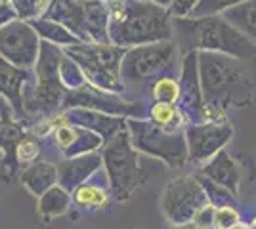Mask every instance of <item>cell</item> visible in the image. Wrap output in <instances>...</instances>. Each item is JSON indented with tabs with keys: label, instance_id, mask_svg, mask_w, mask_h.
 Instances as JSON below:
<instances>
[{
	"label": "cell",
	"instance_id": "7402d4cb",
	"mask_svg": "<svg viewBox=\"0 0 256 229\" xmlns=\"http://www.w3.org/2000/svg\"><path fill=\"white\" fill-rule=\"evenodd\" d=\"M73 203V195L71 191H67L65 187H62L60 184H56L54 187H50L46 193L38 197V214L44 220L56 218L65 214L69 207Z\"/></svg>",
	"mask_w": 256,
	"mask_h": 229
},
{
	"label": "cell",
	"instance_id": "4316f807",
	"mask_svg": "<svg viewBox=\"0 0 256 229\" xmlns=\"http://www.w3.org/2000/svg\"><path fill=\"white\" fill-rule=\"evenodd\" d=\"M153 103H178L180 99V82L176 76H160L151 84Z\"/></svg>",
	"mask_w": 256,
	"mask_h": 229
},
{
	"label": "cell",
	"instance_id": "ffe728a7",
	"mask_svg": "<svg viewBox=\"0 0 256 229\" xmlns=\"http://www.w3.org/2000/svg\"><path fill=\"white\" fill-rule=\"evenodd\" d=\"M22 184L32 195L40 197L58 184V164L31 163L22 172Z\"/></svg>",
	"mask_w": 256,
	"mask_h": 229
},
{
	"label": "cell",
	"instance_id": "836d02e7",
	"mask_svg": "<svg viewBox=\"0 0 256 229\" xmlns=\"http://www.w3.org/2000/svg\"><path fill=\"white\" fill-rule=\"evenodd\" d=\"M214 212H216V208L212 205H206L193 216L192 222H195L199 228L203 229H214Z\"/></svg>",
	"mask_w": 256,
	"mask_h": 229
},
{
	"label": "cell",
	"instance_id": "5bb4252c",
	"mask_svg": "<svg viewBox=\"0 0 256 229\" xmlns=\"http://www.w3.org/2000/svg\"><path fill=\"white\" fill-rule=\"evenodd\" d=\"M180 82V99L178 107L184 111L190 124L204 122V98L201 78H199V54L190 52L182 55V69L178 75Z\"/></svg>",
	"mask_w": 256,
	"mask_h": 229
},
{
	"label": "cell",
	"instance_id": "74e56055",
	"mask_svg": "<svg viewBox=\"0 0 256 229\" xmlns=\"http://www.w3.org/2000/svg\"><path fill=\"white\" fill-rule=\"evenodd\" d=\"M104 2H106V4L109 6V8H111V10H113V8H117V6H120V4L124 2V0H104Z\"/></svg>",
	"mask_w": 256,
	"mask_h": 229
},
{
	"label": "cell",
	"instance_id": "7c38bea8",
	"mask_svg": "<svg viewBox=\"0 0 256 229\" xmlns=\"http://www.w3.org/2000/svg\"><path fill=\"white\" fill-rule=\"evenodd\" d=\"M42 38L25 19H14L0 27V55L20 69H34Z\"/></svg>",
	"mask_w": 256,
	"mask_h": 229
},
{
	"label": "cell",
	"instance_id": "9a60e30c",
	"mask_svg": "<svg viewBox=\"0 0 256 229\" xmlns=\"http://www.w3.org/2000/svg\"><path fill=\"white\" fill-rule=\"evenodd\" d=\"M102 166L104 159L102 153L98 151L84 153L78 157H67L58 164V184L73 193L78 186L86 184Z\"/></svg>",
	"mask_w": 256,
	"mask_h": 229
},
{
	"label": "cell",
	"instance_id": "ba28073f",
	"mask_svg": "<svg viewBox=\"0 0 256 229\" xmlns=\"http://www.w3.org/2000/svg\"><path fill=\"white\" fill-rule=\"evenodd\" d=\"M126 128L132 145L142 155L159 159L170 168H182L190 163L186 128L166 130L157 126L153 120L138 117L126 119Z\"/></svg>",
	"mask_w": 256,
	"mask_h": 229
},
{
	"label": "cell",
	"instance_id": "8992f818",
	"mask_svg": "<svg viewBox=\"0 0 256 229\" xmlns=\"http://www.w3.org/2000/svg\"><path fill=\"white\" fill-rule=\"evenodd\" d=\"M182 54L174 40L151 42L128 48L120 63V80L126 90L128 84L155 82L160 76H172L180 73Z\"/></svg>",
	"mask_w": 256,
	"mask_h": 229
},
{
	"label": "cell",
	"instance_id": "d6986e66",
	"mask_svg": "<svg viewBox=\"0 0 256 229\" xmlns=\"http://www.w3.org/2000/svg\"><path fill=\"white\" fill-rule=\"evenodd\" d=\"M197 172L203 174L204 178H208L214 184L226 187L234 195H237L241 174H239V166L234 161V157L226 151V149H222L218 155H214L208 163L201 164V168Z\"/></svg>",
	"mask_w": 256,
	"mask_h": 229
},
{
	"label": "cell",
	"instance_id": "ac0fdd59",
	"mask_svg": "<svg viewBox=\"0 0 256 229\" xmlns=\"http://www.w3.org/2000/svg\"><path fill=\"white\" fill-rule=\"evenodd\" d=\"M32 78H34V73H31V69H20L0 55V96L8 99V103L18 117L25 115L23 90Z\"/></svg>",
	"mask_w": 256,
	"mask_h": 229
},
{
	"label": "cell",
	"instance_id": "cb8c5ba5",
	"mask_svg": "<svg viewBox=\"0 0 256 229\" xmlns=\"http://www.w3.org/2000/svg\"><path fill=\"white\" fill-rule=\"evenodd\" d=\"M148 119L153 120L160 128H166V130H180V128H186L190 124L184 111L178 107V103H153L150 107Z\"/></svg>",
	"mask_w": 256,
	"mask_h": 229
},
{
	"label": "cell",
	"instance_id": "ab89813d",
	"mask_svg": "<svg viewBox=\"0 0 256 229\" xmlns=\"http://www.w3.org/2000/svg\"><path fill=\"white\" fill-rule=\"evenodd\" d=\"M248 226H250L252 229H256V216H254L252 220H250V224H248Z\"/></svg>",
	"mask_w": 256,
	"mask_h": 229
},
{
	"label": "cell",
	"instance_id": "f546056e",
	"mask_svg": "<svg viewBox=\"0 0 256 229\" xmlns=\"http://www.w3.org/2000/svg\"><path fill=\"white\" fill-rule=\"evenodd\" d=\"M246 0H199V4L192 11V17H201V15H214L222 13L228 8H234L237 4H243Z\"/></svg>",
	"mask_w": 256,
	"mask_h": 229
},
{
	"label": "cell",
	"instance_id": "44dd1931",
	"mask_svg": "<svg viewBox=\"0 0 256 229\" xmlns=\"http://www.w3.org/2000/svg\"><path fill=\"white\" fill-rule=\"evenodd\" d=\"M222 17L256 44V0H246L222 11Z\"/></svg>",
	"mask_w": 256,
	"mask_h": 229
},
{
	"label": "cell",
	"instance_id": "8fae6325",
	"mask_svg": "<svg viewBox=\"0 0 256 229\" xmlns=\"http://www.w3.org/2000/svg\"><path fill=\"white\" fill-rule=\"evenodd\" d=\"M71 107H84V109L100 111L106 115L124 117V119H132V117L144 119V113H146V107L140 101H130V99L120 98V94L100 90L92 86L90 82L75 90H67L62 109L65 111Z\"/></svg>",
	"mask_w": 256,
	"mask_h": 229
},
{
	"label": "cell",
	"instance_id": "7a4b0ae2",
	"mask_svg": "<svg viewBox=\"0 0 256 229\" xmlns=\"http://www.w3.org/2000/svg\"><path fill=\"white\" fill-rule=\"evenodd\" d=\"M172 29L174 42L182 55L190 52H218L245 61L256 54V44L226 21L222 13L172 17Z\"/></svg>",
	"mask_w": 256,
	"mask_h": 229
},
{
	"label": "cell",
	"instance_id": "e0dca14e",
	"mask_svg": "<svg viewBox=\"0 0 256 229\" xmlns=\"http://www.w3.org/2000/svg\"><path fill=\"white\" fill-rule=\"evenodd\" d=\"M65 119L69 124L75 126H82L88 130L96 132L98 136H102L104 140H111L115 138L118 132L126 130V119L124 117H113V115H106L100 111L84 109V107H71V109L64 111Z\"/></svg>",
	"mask_w": 256,
	"mask_h": 229
},
{
	"label": "cell",
	"instance_id": "277c9868",
	"mask_svg": "<svg viewBox=\"0 0 256 229\" xmlns=\"http://www.w3.org/2000/svg\"><path fill=\"white\" fill-rule=\"evenodd\" d=\"M64 50L52 42L42 40L38 59L34 65V78L23 90L25 113H42L56 115L64 107L67 88L62 82L60 65H62Z\"/></svg>",
	"mask_w": 256,
	"mask_h": 229
},
{
	"label": "cell",
	"instance_id": "f35d334b",
	"mask_svg": "<svg viewBox=\"0 0 256 229\" xmlns=\"http://www.w3.org/2000/svg\"><path fill=\"white\" fill-rule=\"evenodd\" d=\"M230 229H252L248 224H243V222H239L237 226H234V228H230Z\"/></svg>",
	"mask_w": 256,
	"mask_h": 229
},
{
	"label": "cell",
	"instance_id": "4dcf8cb0",
	"mask_svg": "<svg viewBox=\"0 0 256 229\" xmlns=\"http://www.w3.org/2000/svg\"><path fill=\"white\" fill-rule=\"evenodd\" d=\"M241 222L239 210L235 207H220L214 212V228L216 229H230Z\"/></svg>",
	"mask_w": 256,
	"mask_h": 229
},
{
	"label": "cell",
	"instance_id": "3957f363",
	"mask_svg": "<svg viewBox=\"0 0 256 229\" xmlns=\"http://www.w3.org/2000/svg\"><path fill=\"white\" fill-rule=\"evenodd\" d=\"M109 40L120 48L174 40L172 13L150 0H124L111 10Z\"/></svg>",
	"mask_w": 256,
	"mask_h": 229
},
{
	"label": "cell",
	"instance_id": "4fadbf2b",
	"mask_svg": "<svg viewBox=\"0 0 256 229\" xmlns=\"http://www.w3.org/2000/svg\"><path fill=\"white\" fill-rule=\"evenodd\" d=\"M234 138V126L228 119L216 122H201V124H188L186 126V140H188V157L190 163L204 164L214 155L226 149V145Z\"/></svg>",
	"mask_w": 256,
	"mask_h": 229
},
{
	"label": "cell",
	"instance_id": "f1b7e54d",
	"mask_svg": "<svg viewBox=\"0 0 256 229\" xmlns=\"http://www.w3.org/2000/svg\"><path fill=\"white\" fill-rule=\"evenodd\" d=\"M14 10L18 13L20 19H25V21H31V19H36L40 17L46 10V0H10Z\"/></svg>",
	"mask_w": 256,
	"mask_h": 229
},
{
	"label": "cell",
	"instance_id": "e575fe53",
	"mask_svg": "<svg viewBox=\"0 0 256 229\" xmlns=\"http://www.w3.org/2000/svg\"><path fill=\"white\" fill-rule=\"evenodd\" d=\"M14 19H18V13H16V10H14L12 2H8V0H0V27L6 25V23L14 21Z\"/></svg>",
	"mask_w": 256,
	"mask_h": 229
},
{
	"label": "cell",
	"instance_id": "5b68a950",
	"mask_svg": "<svg viewBox=\"0 0 256 229\" xmlns=\"http://www.w3.org/2000/svg\"><path fill=\"white\" fill-rule=\"evenodd\" d=\"M42 17L62 23L80 42L111 44V8L104 0H50Z\"/></svg>",
	"mask_w": 256,
	"mask_h": 229
},
{
	"label": "cell",
	"instance_id": "484cf974",
	"mask_svg": "<svg viewBox=\"0 0 256 229\" xmlns=\"http://www.w3.org/2000/svg\"><path fill=\"white\" fill-rule=\"evenodd\" d=\"M195 176H197V180L201 182L204 193H206V197H208V203H210L214 208H220V207H235L237 208L239 207L237 195H234L232 191H228L226 187L210 182L208 178H204V176L199 174V172H195Z\"/></svg>",
	"mask_w": 256,
	"mask_h": 229
},
{
	"label": "cell",
	"instance_id": "d6a6232c",
	"mask_svg": "<svg viewBox=\"0 0 256 229\" xmlns=\"http://www.w3.org/2000/svg\"><path fill=\"white\" fill-rule=\"evenodd\" d=\"M197 4H199V0H172V17H188V15H192V11L195 10Z\"/></svg>",
	"mask_w": 256,
	"mask_h": 229
},
{
	"label": "cell",
	"instance_id": "d590c367",
	"mask_svg": "<svg viewBox=\"0 0 256 229\" xmlns=\"http://www.w3.org/2000/svg\"><path fill=\"white\" fill-rule=\"evenodd\" d=\"M170 229H203V228H199L195 222H186V224H174V226H170Z\"/></svg>",
	"mask_w": 256,
	"mask_h": 229
},
{
	"label": "cell",
	"instance_id": "1f68e13d",
	"mask_svg": "<svg viewBox=\"0 0 256 229\" xmlns=\"http://www.w3.org/2000/svg\"><path fill=\"white\" fill-rule=\"evenodd\" d=\"M38 153H40V147H38V143L31 140V138H23L22 142L16 145V161H20L23 164H29V163H34V159L38 157Z\"/></svg>",
	"mask_w": 256,
	"mask_h": 229
},
{
	"label": "cell",
	"instance_id": "2e32d148",
	"mask_svg": "<svg viewBox=\"0 0 256 229\" xmlns=\"http://www.w3.org/2000/svg\"><path fill=\"white\" fill-rule=\"evenodd\" d=\"M54 142L65 157H78L84 153L98 151L100 147H104L106 140L96 132L67 122L54 130Z\"/></svg>",
	"mask_w": 256,
	"mask_h": 229
},
{
	"label": "cell",
	"instance_id": "b9f144b4",
	"mask_svg": "<svg viewBox=\"0 0 256 229\" xmlns=\"http://www.w3.org/2000/svg\"><path fill=\"white\" fill-rule=\"evenodd\" d=\"M214 229H216V228H214Z\"/></svg>",
	"mask_w": 256,
	"mask_h": 229
},
{
	"label": "cell",
	"instance_id": "d4e9b609",
	"mask_svg": "<svg viewBox=\"0 0 256 229\" xmlns=\"http://www.w3.org/2000/svg\"><path fill=\"white\" fill-rule=\"evenodd\" d=\"M73 201L78 207L98 210V208H106L109 205V193L104 187H98L92 182H86L73 191Z\"/></svg>",
	"mask_w": 256,
	"mask_h": 229
},
{
	"label": "cell",
	"instance_id": "603a6c76",
	"mask_svg": "<svg viewBox=\"0 0 256 229\" xmlns=\"http://www.w3.org/2000/svg\"><path fill=\"white\" fill-rule=\"evenodd\" d=\"M29 23L32 25V29L36 31V34H38L42 40H46V42H52V44H56V46H64V48L80 42L67 27H64L62 23L54 21V19H48V17H42V15H40V17H36V19H31Z\"/></svg>",
	"mask_w": 256,
	"mask_h": 229
},
{
	"label": "cell",
	"instance_id": "9c48e42d",
	"mask_svg": "<svg viewBox=\"0 0 256 229\" xmlns=\"http://www.w3.org/2000/svg\"><path fill=\"white\" fill-rule=\"evenodd\" d=\"M109 189L117 201H126L142 184V168L136 147L132 145L128 128L107 140L102 147Z\"/></svg>",
	"mask_w": 256,
	"mask_h": 229
},
{
	"label": "cell",
	"instance_id": "6da1fadb",
	"mask_svg": "<svg viewBox=\"0 0 256 229\" xmlns=\"http://www.w3.org/2000/svg\"><path fill=\"white\" fill-rule=\"evenodd\" d=\"M199 54V78L204 98V122L224 120L228 109L250 103L254 86L243 59L218 52Z\"/></svg>",
	"mask_w": 256,
	"mask_h": 229
},
{
	"label": "cell",
	"instance_id": "52a82bcc",
	"mask_svg": "<svg viewBox=\"0 0 256 229\" xmlns=\"http://www.w3.org/2000/svg\"><path fill=\"white\" fill-rule=\"evenodd\" d=\"M65 55L78 63L86 76V82L92 86L120 94L124 92V84L120 80V63L126 48L115 44L78 42L64 48Z\"/></svg>",
	"mask_w": 256,
	"mask_h": 229
},
{
	"label": "cell",
	"instance_id": "30bf717a",
	"mask_svg": "<svg viewBox=\"0 0 256 229\" xmlns=\"http://www.w3.org/2000/svg\"><path fill=\"white\" fill-rule=\"evenodd\" d=\"M206 205H210L208 197L195 174L172 180L160 195V210L172 226L192 222L193 216Z\"/></svg>",
	"mask_w": 256,
	"mask_h": 229
},
{
	"label": "cell",
	"instance_id": "83f0119b",
	"mask_svg": "<svg viewBox=\"0 0 256 229\" xmlns=\"http://www.w3.org/2000/svg\"><path fill=\"white\" fill-rule=\"evenodd\" d=\"M60 75H62V82L65 84L67 90H75V88H80L82 84H86V76L82 73V69L69 55H65V52L64 57H62V65H60Z\"/></svg>",
	"mask_w": 256,
	"mask_h": 229
},
{
	"label": "cell",
	"instance_id": "60d3db41",
	"mask_svg": "<svg viewBox=\"0 0 256 229\" xmlns=\"http://www.w3.org/2000/svg\"><path fill=\"white\" fill-rule=\"evenodd\" d=\"M144 2H146V0H144Z\"/></svg>",
	"mask_w": 256,
	"mask_h": 229
},
{
	"label": "cell",
	"instance_id": "8d00e7d4",
	"mask_svg": "<svg viewBox=\"0 0 256 229\" xmlns=\"http://www.w3.org/2000/svg\"><path fill=\"white\" fill-rule=\"evenodd\" d=\"M150 2H153V4H157V6H160V8H166V10L170 11L172 0H150Z\"/></svg>",
	"mask_w": 256,
	"mask_h": 229
}]
</instances>
